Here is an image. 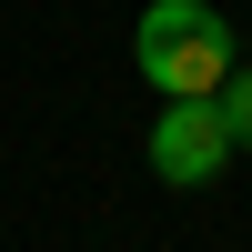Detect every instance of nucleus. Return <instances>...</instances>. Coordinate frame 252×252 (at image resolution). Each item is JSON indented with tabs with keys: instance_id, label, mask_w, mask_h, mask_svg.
<instances>
[{
	"instance_id": "nucleus-1",
	"label": "nucleus",
	"mask_w": 252,
	"mask_h": 252,
	"mask_svg": "<svg viewBox=\"0 0 252 252\" xmlns=\"http://www.w3.org/2000/svg\"><path fill=\"white\" fill-rule=\"evenodd\" d=\"M131 61H141V81L161 101H212L242 71V40H232V20L212 0H152L141 31H131Z\"/></svg>"
},
{
	"instance_id": "nucleus-2",
	"label": "nucleus",
	"mask_w": 252,
	"mask_h": 252,
	"mask_svg": "<svg viewBox=\"0 0 252 252\" xmlns=\"http://www.w3.org/2000/svg\"><path fill=\"white\" fill-rule=\"evenodd\" d=\"M232 121H222V101H172V111L152 121V141H141V161H152V182H172V192H202V182H222V161H232Z\"/></svg>"
},
{
	"instance_id": "nucleus-3",
	"label": "nucleus",
	"mask_w": 252,
	"mask_h": 252,
	"mask_svg": "<svg viewBox=\"0 0 252 252\" xmlns=\"http://www.w3.org/2000/svg\"><path fill=\"white\" fill-rule=\"evenodd\" d=\"M222 121H232V141H242V152H252V71H232V81H222Z\"/></svg>"
}]
</instances>
